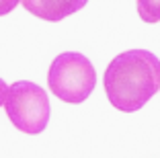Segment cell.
I'll return each instance as SVG.
<instances>
[{
  "mask_svg": "<svg viewBox=\"0 0 160 158\" xmlns=\"http://www.w3.org/2000/svg\"><path fill=\"white\" fill-rule=\"evenodd\" d=\"M105 93L115 109L133 113L160 90V60L146 49H129L105 70Z\"/></svg>",
  "mask_w": 160,
  "mask_h": 158,
  "instance_id": "6da1fadb",
  "label": "cell"
},
{
  "mask_svg": "<svg viewBox=\"0 0 160 158\" xmlns=\"http://www.w3.org/2000/svg\"><path fill=\"white\" fill-rule=\"evenodd\" d=\"M47 86L64 103H84L97 86V72L90 60L76 51L60 54L49 66Z\"/></svg>",
  "mask_w": 160,
  "mask_h": 158,
  "instance_id": "7a4b0ae2",
  "label": "cell"
},
{
  "mask_svg": "<svg viewBox=\"0 0 160 158\" xmlns=\"http://www.w3.org/2000/svg\"><path fill=\"white\" fill-rule=\"evenodd\" d=\"M4 109L12 125L29 135L41 134L47 127L49 113H52L47 93L39 84L29 80H19L8 86Z\"/></svg>",
  "mask_w": 160,
  "mask_h": 158,
  "instance_id": "3957f363",
  "label": "cell"
},
{
  "mask_svg": "<svg viewBox=\"0 0 160 158\" xmlns=\"http://www.w3.org/2000/svg\"><path fill=\"white\" fill-rule=\"evenodd\" d=\"M21 4L31 14L43 21H62L64 17L76 13L84 6V2H72V0H23Z\"/></svg>",
  "mask_w": 160,
  "mask_h": 158,
  "instance_id": "277c9868",
  "label": "cell"
},
{
  "mask_svg": "<svg viewBox=\"0 0 160 158\" xmlns=\"http://www.w3.org/2000/svg\"><path fill=\"white\" fill-rule=\"evenodd\" d=\"M138 13H140L142 21H146V23H158L160 21V2L140 0L138 2Z\"/></svg>",
  "mask_w": 160,
  "mask_h": 158,
  "instance_id": "5b68a950",
  "label": "cell"
},
{
  "mask_svg": "<svg viewBox=\"0 0 160 158\" xmlns=\"http://www.w3.org/2000/svg\"><path fill=\"white\" fill-rule=\"evenodd\" d=\"M6 97H8V86H6L4 80L0 78V107L6 103Z\"/></svg>",
  "mask_w": 160,
  "mask_h": 158,
  "instance_id": "8992f818",
  "label": "cell"
},
{
  "mask_svg": "<svg viewBox=\"0 0 160 158\" xmlns=\"http://www.w3.org/2000/svg\"><path fill=\"white\" fill-rule=\"evenodd\" d=\"M14 6H17V2H0V14H4V13H8V10H12Z\"/></svg>",
  "mask_w": 160,
  "mask_h": 158,
  "instance_id": "52a82bcc",
  "label": "cell"
}]
</instances>
